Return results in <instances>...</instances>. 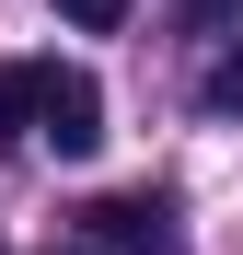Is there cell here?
<instances>
[{"mask_svg":"<svg viewBox=\"0 0 243 255\" xmlns=\"http://www.w3.org/2000/svg\"><path fill=\"white\" fill-rule=\"evenodd\" d=\"M81 232H93L104 255H162V244H174V197H93Z\"/></svg>","mask_w":243,"mask_h":255,"instance_id":"2","label":"cell"},{"mask_svg":"<svg viewBox=\"0 0 243 255\" xmlns=\"http://www.w3.org/2000/svg\"><path fill=\"white\" fill-rule=\"evenodd\" d=\"M243 12V0H185V23H232Z\"/></svg>","mask_w":243,"mask_h":255,"instance_id":"6","label":"cell"},{"mask_svg":"<svg viewBox=\"0 0 243 255\" xmlns=\"http://www.w3.org/2000/svg\"><path fill=\"white\" fill-rule=\"evenodd\" d=\"M209 116H243V47H232V58L209 70Z\"/></svg>","mask_w":243,"mask_h":255,"instance_id":"5","label":"cell"},{"mask_svg":"<svg viewBox=\"0 0 243 255\" xmlns=\"http://www.w3.org/2000/svg\"><path fill=\"white\" fill-rule=\"evenodd\" d=\"M35 105H47V70H35V58H12V70H0V139H23V128H35Z\"/></svg>","mask_w":243,"mask_h":255,"instance_id":"3","label":"cell"},{"mask_svg":"<svg viewBox=\"0 0 243 255\" xmlns=\"http://www.w3.org/2000/svg\"><path fill=\"white\" fill-rule=\"evenodd\" d=\"M58 23H81V35H116V23H128V0H58Z\"/></svg>","mask_w":243,"mask_h":255,"instance_id":"4","label":"cell"},{"mask_svg":"<svg viewBox=\"0 0 243 255\" xmlns=\"http://www.w3.org/2000/svg\"><path fill=\"white\" fill-rule=\"evenodd\" d=\"M35 139H47L58 162H81L104 139V93H93V70H47V105H35Z\"/></svg>","mask_w":243,"mask_h":255,"instance_id":"1","label":"cell"}]
</instances>
